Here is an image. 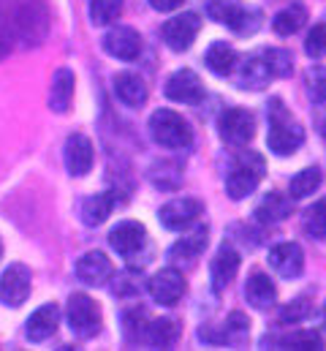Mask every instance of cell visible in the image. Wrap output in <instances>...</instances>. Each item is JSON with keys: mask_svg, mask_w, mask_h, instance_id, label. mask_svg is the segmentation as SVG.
<instances>
[{"mask_svg": "<svg viewBox=\"0 0 326 351\" xmlns=\"http://www.w3.org/2000/svg\"><path fill=\"white\" fill-rule=\"evenodd\" d=\"M0 25L14 41L36 47L49 30V8L44 0H0Z\"/></svg>", "mask_w": 326, "mask_h": 351, "instance_id": "6da1fadb", "label": "cell"}, {"mask_svg": "<svg viewBox=\"0 0 326 351\" xmlns=\"http://www.w3.org/2000/svg\"><path fill=\"white\" fill-rule=\"evenodd\" d=\"M269 267L280 278H299L305 269V254L297 243H280L269 251Z\"/></svg>", "mask_w": 326, "mask_h": 351, "instance_id": "e0dca14e", "label": "cell"}, {"mask_svg": "<svg viewBox=\"0 0 326 351\" xmlns=\"http://www.w3.org/2000/svg\"><path fill=\"white\" fill-rule=\"evenodd\" d=\"M58 324H60V308H58L55 302H47V305H41V308L27 319L25 335H27V341H33V343H44V341H49V338L58 332Z\"/></svg>", "mask_w": 326, "mask_h": 351, "instance_id": "2e32d148", "label": "cell"}, {"mask_svg": "<svg viewBox=\"0 0 326 351\" xmlns=\"http://www.w3.org/2000/svg\"><path fill=\"white\" fill-rule=\"evenodd\" d=\"M288 215H291V202H288L283 193H277V191L266 193V196L255 204V213H253V218H255L258 223H280V221H286Z\"/></svg>", "mask_w": 326, "mask_h": 351, "instance_id": "44dd1931", "label": "cell"}, {"mask_svg": "<svg viewBox=\"0 0 326 351\" xmlns=\"http://www.w3.org/2000/svg\"><path fill=\"white\" fill-rule=\"evenodd\" d=\"M66 319H68V327L71 332L82 338V341H90L92 335L101 332V311L95 305V300L90 294H71L68 297V305H66Z\"/></svg>", "mask_w": 326, "mask_h": 351, "instance_id": "8992f818", "label": "cell"}, {"mask_svg": "<svg viewBox=\"0 0 326 351\" xmlns=\"http://www.w3.org/2000/svg\"><path fill=\"white\" fill-rule=\"evenodd\" d=\"M318 185H321V169H318V167H308V169H302L299 175H294L288 191H291V199H305V196L316 193Z\"/></svg>", "mask_w": 326, "mask_h": 351, "instance_id": "4dcf8cb0", "label": "cell"}, {"mask_svg": "<svg viewBox=\"0 0 326 351\" xmlns=\"http://www.w3.org/2000/svg\"><path fill=\"white\" fill-rule=\"evenodd\" d=\"M247 332H250V322H247L244 313L237 311V313H231V316L226 319V324H223L221 332L201 330L199 338H201V341H210V343H244Z\"/></svg>", "mask_w": 326, "mask_h": 351, "instance_id": "ffe728a7", "label": "cell"}, {"mask_svg": "<svg viewBox=\"0 0 326 351\" xmlns=\"http://www.w3.org/2000/svg\"><path fill=\"white\" fill-rule=\"evenodd\" d=\"M0 254H3V245H0Z\"/></svg>", "mask_w": 326, "mask_h": 351, "instance_id": "60d3db41", "label": "cell"}, {"mask_svg": "<svg viewBox=\"0 0 326 351\" xmlns=\"http://www.w3.org/2000/svg\"><path fill=\"white\" fill-rule=\"evenodd\" d=\"M269 80H272V74H269V69H266L261 52H258V55H250L242 66H240V71H237V85L244 90L266 88Z\"/></svg>", "mask_w": 326, "mask_h": 351, "instance_id": "603a6c76", "label": "cell"}, {"mask_svg": "<svg viewBox=\"0 0 326 351\" xmlns=\"http://www.w3.org/2000/svg\"><path fill=\"white\" fill-rule=\"evenodd\" d=\"M204 245H207V226H199L193 234H188L185 240L171 245L168 259L171 262H190V259H196L204 251Z\"/></svg>", "mask_w": 326, "mask_h": 351, "instance_id": "f546056e", "label": "cell"}, {"mask_svg": "<svg viewBox=\"0 0 326 351\" xmlns=\"http://www.w3.org/2000/svg\"><path fill=\"white\" fill-rule=\"evenodd\" d=\"M261 58L272 74V80L277 77H288L291 69H294V58L286 52V49H261Z\"/></svg>", "mask_w": 326, "mask_h": 351, "instance_id": "836d02e7", "label": "cell"}, {"mask_svg": "<svg viewBox=\"0 0 326 351\" xmlns=\"http://www.w3.org/2000/svg\"><path fill=\"white\" fill-rule=\"evenodd\" d=\"M182 3H185V0H150V5H153L155 11H163V14H166V11H174V8H179Z\"/></svg>", "mask_w": 326, "mask_h": 351, "instance_id": "ab89813d", "label": "cell"}, {"mask_svg": "<svg viewBox=\"0 0 326 351\" xmlns=\"http://www.w3.org/2000/svg\"><path fill=\"white\" fill-rule=\"evenodd\" d=\"M114 204H117L114 193H95V196H87L84 204H82V221H84L87 226H101V223L109 218V213L114 210Z\"/></svg>", "mask_w": 326, "mask_h": 351, "instance_id": "83f0119b", "label": "cell"}, {"mask_svg": "<svg viewBox=\"0 0 326 351\" xmlns=\"http://www.w3.org/2000/svg\"><path fill=\"white\" fill-rule=\"evenodd\" d=\"M207 14H210L215 22L231 27V30L240 33V36L255 33V30L261 27V19H264L258 8H247L240 0H210V3H207Z\"/></svg>", "mask_w": 326, "mask_h": 351, "instance_id": "277c9868", "label": "cell"}, {"mask_svg": "<svg viewBox=\"0 0 326 351\" xmlns=\"http://www.w3.org/2000/svg\"><path fill=\"white\" fill-rule=\"evenodd\" d=\"M74 88H77V80H74V71L71 69H60L52 80V93H49V106L55 112H68L71 106V98H74Z\"/></svg>", "mask_w": 326, "mask_h": 351, "instance_id": "484cf974", "label": "cell"}, {"mask_svg": "<svg viewBox=\"0 0 326 351\" xmlns=\"http://www.w3.org/2000/svg\"><path fill=\"white\" fill-rule=\"evenodd\" d=\"M302 229H305V234H310L313 240H326V199L316 202L313 207L305 210Z\"/></svg>", "mask_w": 326, "mask_h": 351, "instance_id": "1f68e13d", "label": "cell"}, {"mask_svg": "<svg viewBox=\"0 0 326 351\" xmlns=\"http://www.w3.org/2000/svg\"><path fill=\"white\" fill-rule=\"evenodd\" d=\"M305 88H308V95L310 101L316 104H324L326 101V69L324 66H313L305 77Z\"/></svg>", "mask_w": 326, "mask_h": 351, "instance_id": "e575fe53", "label": "cell"}, {"mask_svg": "<svg viewBox=\"0 0 326 351\" xmlns=\"http://www.w3.org/2000/svg\"><path fill=\"white\" fill-rule=\"evenodd\" d=\"M305 22H308V8H305L302 3H291V5H286L283 11L275 14L272 30H275L277 36H294L297 30L305 27Z\"/></svg>", "mask_w": 326, "mask_h": 351, "instance_id": "4316f807", "label": "cell"}, {"mask_svg": "<svg viewBox=\"0 0 326 351\" xmlns=\"http://www.w3.org/2000/svg\"><path fill=\"white\" fill-rule=\"evenodd\" d=\"M218 134L226 145L231 147H242L253 139L255 134V120L253 114L242 109V106H234V109H226L221 117H218Z\"/></svg>", "mask_w": 326, "mask_h": 351, "instance_id": "52a82bcc", "label": "cell"}, {"mask_svg": "<svg viewBox=\"0 0 326 351\" xmlns=\"http://www.w3.org/2000/svg\"><path fill=\"white\" fill-rule=\"evenodd\" d=\"M264 175H266V164L258 153H253V150L237 153V158L231 161V169L226 175V193L234 202H242L244 196H250L258 188Z\"/></svg>", "mask_w": 326, "mask_h": 351, "instance_id": "3957f363", "label": "cell"}, {"mask_svg": "<svg viewBox=\"0 0 326 351\" xmlns=\"http://www.w3.org/2000/svg\"><path fill=\"white\" fill-rule=\"evenodd\" d=\"M237 52L229 47V44H223V41H215L210 49H207V55H204V63H207V69L212 71V74H218V77H231L234 71H237Z\"/></svg>", "mask_w": 326, "mask_h": 351, "instance_id": "cb8c5ba5", "label": "cell"}, {"mask_svg": "<svg viewBox=\"0 0 326 351\" xmlns=\"http://www.w3.org/2000/svg\"><path fill=\"white\" fill-rule=\"evenodd\" d=\"M74 272H77V278L84 286H101V283H106L112 278V262L101 251H87L77 259Z\"/></svg>", "mask_w": 326, "mask_h": 351, "instance_id": "9a60e30c", "label": "cell"}, {"mask_svg": "<svg viewBox=\"0 0 326 351\" xmlns=\"http://www.w3.org/2000/svg\"><path fill=\"white\" fill-rule=\"evenodd\" d=\"M244 297H247V302L253 308H269L275 302V297H277L272 278L264 275V272H253L247 278V283H244Z\"/></svg>", "mask_w": 326, "mask_h": 351, "instance_id": "d4e9b609", "label": "cell"}, {"mask_svg": "<svg viewBox=\"0 0 326 351\" xmlns=\"http://www.w3.org/2000/svg\"><path fill=\"white\" fill-rule=\"evenodd\" d=\"M266 109H269V134H266L269 150L277 156H291L294 150H299L305 145L302 125L291 117V112L286 109V104L280 98H272Z\"/></svg>", "mask_w": 326, "mask_h": 351, "instance_id": "7a4b0ae2", "label": "cell"}, {"mask_svg": "<svg viewBox=\"0 0 326 351\" xmlns=\"http://www.w3.org/2000/svg\"><path fill=\"white\" fill-rule=\"evenodd\" d=\"M179 338V324L174 319H155L147 324V332H145V341L155 349H168L174 346Z\"/></svg>", "mask_w": 326, "mask_h": 351, "instance_id": "f1b7e54d", "label": "cell"}, {"mask_svg": "<svg viewBox=\"0 0 326 351\" xmlns=\"http://www.w3.org/2000/svg\"><path fill=\"white\" fill-rule=\"evenodd\" d=\"M145 332H147V316H145V311L125 313V338L131 343L134 341H145Z\"/></svg>", "mask_w": 326, "mask_h": 351, "instance_id": "8d00e7d4", "label": "cell"}, {"mask_svg": "<svg viewBox=\"0 0 326 351\" xmlns=\"http://www.w3.org/2000/svg\"><path fill=\"white\" fill-rule=\"evenodd\" d=\"M30 283H33L30 269L25 264H11L0 275V302L8 308H19L30 297Z\"/></svg>", "mask_w": 326, "mask_h": 351, "instance_id": "30bf717a", "label": "cell"}, {"mask_svg": "<svg viewBox=\"0 0 326 351\" xmlns=\"http://www.w3.org/2000/svg\"><path fill=\"white\" fill-rule=\"evenodd\" d=\"M199 30H201V19H199V14L188 11V14H179V16L168 19V22L161 27V36L171 52H185V49H190V44L196 41Z\"/></svg>", "mask_w": 326, "mask_h": 351, "instance_id": "9c48e42d", "label": "cell"}, {"mask_svg": "<svg viewBox=\"0 0 326 351\" xmlns=\"http://www.w3.org/2000/svg\"><path fill=\"white\" fill-rule=\"evenodd\" d=\"M150 134L155 139V145H161L166 150H182L193 142V131L185 123V117H179L171 109H158L150 117Z\"/></svg>", "mask_w": 326, "mask_h": 351, "instance_id": "5b68a950", "label": "cell"}, {"mask_svg": "<svg viewBox=\"0 0 326 351\" xmlns=\"http://www.w3.org/2000/svg\"><path fill=\"white\" fill-rule=\"evenodd\" d=\"M166 98L177 101V104H199L204 98V85H201L199 74L190 69L174 71L166 82Z\"/></svg>", "mask_w": 326, "mask_h": 351, "instance_id": "4fadbf2b", "label": "cell"}, {"mask_svg": "<svg viewBox=\"0 0 326 351\" xmlns=\"http://www.w3.org/2000/svg\"><path fill=\"white\" fill-rule=\"evenodd\" d=\"M308 313H310V305H308L305 297H299V300H291V302L280 311V322H283V324H299Z\"/></svg>", "mask_w": 326, "mask_h": 351, "instance_id": "74e56055", "label": "cell"}, {"mask_svg": "<svg viewBox=\"0 0 326 351\" xmlns=\"http://www.w3.org/2000/svg\"><path fill=\"white\" fill-rule=\"evenodd\" d=\"M277 343L288 346V349H324V338L318 332H310V330H302L297 335H286Z\"/></svg>", "mask_w": 326, "mask_h": 351, "instance_id": "d590c367", "label": "cell"}, {"mask_svg": "<svg viewBox=\"0 0 326 351\" xmlns=\"http://www.w3.org/2000/svg\"><path fill=\"white\" fill-rule=\"evenodd\" d=\"M305 52H308L310 58L326 55V25H316V27L308 33V38H305Z\"/></svg>", "mask_w": 326, "mask_h": 351, "instance_id": "f35d334b", "label": "cell"}, {"mask_svg": "<svg viewBox=\"0 0 326 351\" xmlns=\"http://www.w3.org/2000/svg\"><path fill=\"white\" fill-rule=\"evenodd\" d=\"M237 272H240V254L226 243V245H221V251L215 254V259H212V264H210L212 289L221 294V291L234 280Z\"/></svg>", "mask_w": 326, "mask_h": 351, "instance_id": "d6986e66", "label": "cell"}, {"mask_svg": "<svg viewBox=\"0 0 326 351\" xmlns=\"http://www.w3.org/2000/svg\"><path fill=\"white\" fill-rule=\"evenodd\" d=\"M114 93L117 98L125 104V106H142L147 101V85L139 74H131V71H123L114 77Z\"/></svg>", "mask_w": 326, "mask_h": 351, "instance_id": "7402d4cb", "label": "cell"}, {"mask_svg": "<svg viewBox=\"0 0 326 351\" xmlns=\"http://www.w3.org/2000/svg\"><path fill=\"white\" fill-rule=\"evenodd\" d=\"M147 291L150 297L158 302V305H177L185 294V278L179 269L174 267H163L161 272H155L147 283Z\"/></svg>", "mask_w": 326, "mask_h": 351, "instance_id": "7c38bea8", "label": "cell"}, {"mask_svg": "<svg viewBox=\"0 0 326 351\" xmlns=\"http://www.w3.org/2000/svg\"><path fill=\"white\" fill-rule=\"evenodd\" d=\"M92 161H95L92 142L84 134H71L66 142V169L74 177H84L92 169Z\"/></svg>", "mask_w": 326, "mask_h": 351, "instance_id": "ac0fdd59", "label": "cell"}, {"mask_svg": "<svg viewBox=\"0 0 326 351\" xmlns=\"http://www.w3.org/2000/svg\"><path fill=\"white\" fill-rule=\"evenodd\" d=\"M145 243H147V232H145V226L136 223V221H123V223H117V226L109 232V245H112L120 256H128V259H131L134 254H139Z\"/></svg>", "mask_w": 326, "mask_h": 351, "instance_id": "5bb4252c", "label": "cell"}, {"mask_svg": "<svg viewBox=\"0 0 326 351\" xmlns=\"http://www.w3.org/2000/svg\"><path fill=\"white\" fill-rule=\"evenodd\" d=\"M103 52L106 55H112V58H117V60H125V63H131V60H136L139 55H142V36L134 30V27H128V25H117V27H112L106 36H103Z\"/></svg>", "mask_w": 326, "mask_h": 351, "instance_id": "8fae6325", "label": "cell"}, {"mask_svg": "<svg viewBox=\"0 0 326 351\" xmlns=\"http://www.w3.org/2000/svg\"><path fill=\"white\" fill-rule=\"evenodd\" d=\"M123 14V0H90L92 25H112Z\"/></svg>", "mask_w": 326, "mask_h": 351, "instance_id": "d6a6232c", "label": "cell"}, {"mask_svg": "<svg viewBox=\"0 0 326 351\" xmlns=\"http://www.w3.org/2000/svg\"><path fill=\"white\" fill-rule=\"evenodd\" d=\"M201 202L199 199H190V196H177V199H168L158 210V221H161L163 229L168 232H182L188 226L196 223V218L201 215Z\"/></svg>", "mask_w": 326, "mask_h": 351, "instance_id": "ba28073f", "label": "cell"}]
</instances>
